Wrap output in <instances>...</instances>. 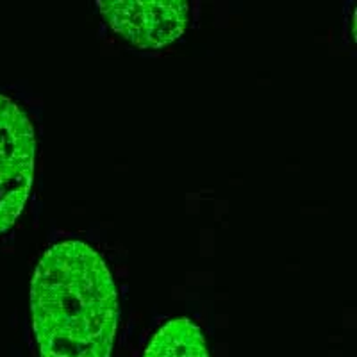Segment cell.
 Segmentation results:
<instances>
[{"instance_id": "obj_3", "label": "cell", "mask_w": 357, "mask_h": 357, "mask_svg": "<svg viewBox=\"0 0 357 357\" xmlns=\"http://www.w3.org/2000/svg\"><path fill=\"white\" fill-rule=\"evenodd\" d=\"M114 33L139 49H161L184 33L190 18L186 2H98Z\"/></svg>"}, {"instance_id": "obj_2", "label": "cell", "mask_w": 357, "mask_h": 357, "mask_svg": "<svg viewBox=\"0 0 357 357\" xmlns=\"http://www.w3.org/2000/svg\"><path fill=\"white\" fill-rule=\"evenodd\" d=\"M33 123L13 98L0 93V232L24 211L34 177Z\"/></svg>"}, {"instance_id": "obj_4", "label": "cell", "mask_w": 357, "mask_h": 357, "mask_svg": "<svg viewBox=\"0 0 357 357\" xmlns=\"http://www.w3.org/2000/svg\"><path fill=\"white\" fill-rule=\"evenodd\" d=\"M143 357H209L206 336L186 317L167 321L152 336Z\"/></svg>"}, {"instance_id": "obj_1", "label": "cell", "mask_w": 357, "mask_h": 357, "mask_svg": "<svg viewBox=\"0 0 357 357\" xmlns=\"http://www.w3.org/2000/svg\"><path fill=\"white\" fill-rule=\"evenodd\" d=\"M31 312L41 357H111L118 291L106 261L84 241L45 252L31 286Z\"/></svg>"}]
</instances>
